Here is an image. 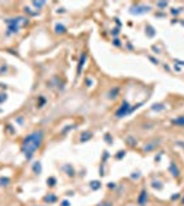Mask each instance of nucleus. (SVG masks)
Masks as SVG:
<instances>
[{"label":"nucleus","mask_w":184,"mask_h":206,"mask_svg":"<svg viewBox=\"0 0 184 206\" xmlns=\"http://www.w3.org/2000/svg\"><path fill=\"white\" fill-rule=\"evenodd\" d=\"M181 203H183V205H184V197H183V199H181Z\"/></svg>","instance_id":"38"},{"label":"nucleus","mask_w":184,"mask_h":206,"mask_svg":"<svg viewBox=\"0 0 184 206\" xmlns=\"http://www.w3.org/2000/svg\"><path fill=\"white\" fill-rule=\"evenodd\" d=\"M61 205H62V206H70V202H69V201H63Z\"/></svg>","instance_id":"35"},{"label":"nucleus","mask_w":184,"mask_h":206,"mask_svg":"<svg viewBox=\"0 0 184 206\" xmlns=\"http://www.w3.org/2000/svg\"><path fill=\"white\" fill-rule=\"evenodd\" d=\"M130 177H132L133 180H135V179H139V177H140V173H139V172H135V173L130 176Z\"/></svg>","instance_id":"31"},{"label":"nucleus","mask_w":184,"mask_h":206,"mask_svg":"<svg viewBox=\"0 0 184 206\" xmlns=\"http://www.w3.org/2000/svg\"><path fill=\"white\" fill-rule=\"evenodd\" d=\"M29 22L27 18L25 17H17V18H8L6 19V25H7V33H6V36H11L14 33H18L19 28L23 26V25H26Z\"/></svg>","instance_id":"2"},{"label":"nucleus","mask_w":184,"mask_h":206,"mask_svg":"<svg viewBox=\"0 0 184 206\" xmlns=\"http://www.w3.org/2000/svg\"><path fill=\"white\" fill-rule=\"evenodd\" d=\"M43 140H44V132L41 129H36L30 132L29 135H26L22 139V143H21V152H22L26 161H30L35 152L41 147L43 144Z\"/></svg>","instance_id":"1"},{"label":"nucleus","mask_w":184,"mask_h":206,"mask_svg":"<svg viewBox=\"0 0 184 206\" xmlns=\"http://www.w3.org/2000/svg\"><path fill=\"white\" fill-rule=\"evenodd\" d=\"M162 187H164V186H162V183L161 181H157V180H154L153 181V188H155V190H162Z\"/></svg>","instance_id":"20"},{"label":"nucleus","mask_w":184,"mask_h":206,"mask_svg":"<svg viewBox=\"0 0 184 206\" xmlns=\"http://www.w3.org/2000/svg\"><path fill=\"white\" fill-rule=\"evenodd\" d=\"M104 140H106V143H107V144H111V143H113L111 135H110V133H106V135H104Z\"/></svg>","instance_id":"22"},{"label":"nucleus","mask_w":184,"mask_h":206,"mask_svg":"<svg viewBox=\"0 0 184 206\" xmlns=\"http://www.w3.org/2000/svg\"><path fill=\"white\" fill-rule=\"evenodd\" d=\"M129 11H130V14H133V15H139V14L148 13V11H150V7H148V6H135V7H132Z\"/></svg>","instance_id":"4"},{"label":"nucleus","mask_w":184,"mask_h":206,"mask_svg":"<svg viewBox=\"0 0 184 206\" xmlns=\"http://www.w3.org/2000/svg\"><path fill=\"white\" fill-rule=\"evenodd\" d=\"M172 124H175V125H180V126H184V116L177 117V118H173V120H172Z\"/></svg>","instance_id":"14"},{"label":"nucleus","mask_w":184,"mask_h":206,"mask_svg":"<svg viewBox=\"0 0 184 206\" xmlns=\"http://www.w3.org/2000/svg\"><path fill=\"white\" fill-rule=\"evenodd\" d=\"M55 32L63 35V33H66V28L63 26V25H61V23H56V25H55Z\"/></svg>","instance_id":"15"},{"label":"nucleus","mask_w":184,"mask_h":206,"mask_svg":"<svg viewBox=\"0 0 184 206\" xmlns=\"http://www.w3.org/2000/svg\"><path fill=\"white\" fill-rule=\"evenodd\" d=\"M159 143H161V140H159V139L153 140V142H150V143H148V144H146V146H144V147H143V151H146V152H148V151H153L154 148L159 146Z\"/></svg>","instance_id":"6"},{"label":"nucleus","mask_w":184,"mask_h":206,"mask_svg":"<svg viewBox=\"0 0 184 206\" xmlns=\"http://www.w3.org/2000/svg\"><path fill=\"white\" fill-rule=\"evenodd\" d=\"M168 170H169V173H172V176L175 177V179H177L180 176V169H179V166L176 165V162L172 161L171 164H169V168H168Z\"/></svg>","instance_id":"5"},{"label":"nucleus","mask_w":184,"mask_h":206,"mask_svg":"<svg viewBox=\"0 0 184 206\" xmlns=\"http://www.w3.org/2000/svg\"><path fill=\"white\" fill-rule=\"evenodd\" d=\"M129 113H130V106H129V103L125 100V102H122V104L116 111V117L121 118V117H125L126 114H129Z\"/></svg>","instance_id":"3"},{"label":"nucleus","mask_w":184,"mask_h":206,"mask_svg":"<svg viewBox=\"0 0 184 206\" xmlns=\"http://www.w3.org/2000/svg\"><path fill=\"white\" fill-rule=\"evenodd\" d=\"M25 13H29L30 15H37V13H35V11H30V8H29V7H25Z\"/></svg>","instance_id":"30"},{"label":"nucleus","mask_w":184,"mask_h":206,"mask_svg":"<svg viewBox=\"0 0 184 206\" xmlns=\"http://www.w3.org/2000/svg\"><path fill=\"white\" fill-rule=\"evenodd\" d=\"M44 103H45V99H44V98H40V104H39V107H41V106H43Z\"/></svg>","instance_id":"34"},{"label":"nucleus","mask_w":184,"mask_h":206,"mask_svg":"<svg viewBox=\"0 0 184 206\" xmlns=\"http://www.w3.org/2000/svg\"><path fill=\"white\" fill-rule=\"evenodd\" d=\"M98 206H113V202L106 201V202H102V203H100V205H98Z\"/></svg>","instance_id":"28"},{"label":"nucleus","mask_w":184,"mask_h":206,"mask_svg":"<svg viewBox=\"0 0 184 206\" xmlns=\"http://www.w3.org/2000/svg\"><path fill=\"white\" fill-rule=\"evenodd\" d=\"M63 170H65V172H66V175L70 176V177H73V176H74V169H73L72 165H69V164L63 165Z\"/></svg>","instance_id":"13"},{"label":"nucleus","mask_w":184,"mask_h":206,"mask_svg":"<svg viewBox=\"0 0 184 206\" xmlns=\"http://www.w3.org/2000/svg\"><path fill=\"white\" fill-rule=\"evenodd\" d=\"M109 188H116V184H114V183H109Z\"/></svg>","instance_id":"37"},{"label":"nucleus","mask_w":184,"mask_h":206,"mask_svg":"<svg viewBox=\"0 0 184 206\" xmlns=\"http://www.w3.org/2000/svg\"><path fill=\"white\" fill-rule=\"evenodd\" d=\"M7 131H8L10 135H15V131H14V128H13L11 124H7Z\"/></svg>","instance_id":"23"},{"label":"nucleus","mask_w":184,"mask_h":206,"mask_svg":"<svg viewBox=\"0 0 184 206\" xmlns=\"http://www.w3.org/2000/svg\"><path fill=\"white\" fill-rule=\"evenodd\" d=\"M10 184V179L8 177H0V187H6Z\"/></svg>","instance_id":"18"},{"label":"nucleus","mask_w":184,"mask_h":206,"mask_svg":"<svg viewBox=\"0 0 184 206\" xmlns=\"http://www.w3.org/2000/svg\"><path fill=\"white\" fill-rule=\"evenodd\" d=\"M92 138H94V133H92L91 131H82L80 135V142L81 143H85V142L91 140Z\"/></svg>","instance_id":"7"},{"label":"nucleus","mask_w":184,"mask_h":206,"mask_svg":"<svg viewBox=\"0 0 184 206\" xmlns=\"http://www.w3.org/2000/svg\"><path fill=\"white\" fill-rule=\"evenodd\" d=\"M147 198H148L147 191H146V190H142V193H140L139 198H137V205L144 206V205H146V202H147Z\"/></svg>","instance_id":"8"},{"label":"nucleus","mask_w":184,"mask_h":206,"mask_svg":"<svg viewBox=\"0 0 184 206\" xmlns=\"http://www.w3.org/2000/svg\"><path fill=\"white\" fill-rule=\"evenodd\" d=\"M47 184H48L49 187H55V184H56V179H55V177H48V179H47Z\"/></svg>","instance_id":"19"},{"label":"nucleus","mask_w":184,"mask_h":206,"mask_svg":"<svg viewBox=\"0 0 184 206\" xmlns=\"http://www.w3.org/2000/svg\"><path fill=\"white\" fill-rule=\"evenodd\" d=\"M126 143L129 144L130 147H135L136 144H137V140H136L135 138H132V136H128V138H126Z\"/></svg>","instance_id":"16"},{"label":"nucleus","mask_w":184,"mask_h":206,"mask_svg":"<svg viewBox=\"0 0 184 206\" xmlns=\"http://www.w3.org/2000/svg\"><path fill=\"white\" fill-rule=\"evenodd\" d=\"M111 35H113V36H117V35H118V29H113Z\"/></svg>","instance_id":"36"},{"label":"nucleus","mask_w":184,"mask_h":206,"mask_svg":"<svg viewBox=\"0 0 184 206\" xmlns=\"http://www.w3.org/2000/svg\"><path fill=\"white\" fill-rule=\"evenodd\" d=\"M91 188H92V190H94V191H96V190H99V188L102 187V186H100V181H98V180H95V181H91Z\"/></svg>","instance_id":"17"},{"label":"nucleus","mask_w":184,"mask_h":206,"mask_svg":"<svg viewBox=\"0 0 184 206\" xmlns=\"http://www.w3.org/2000/svg\"><path fill=\"white\" fill-rule=\"evenodd\" d=\"M7 100V94H0V103H3Z\"/></svg>","instance_id":"27"},{"label":"nucleus","mask_w":184,"mask_h":206,"mask_svg":"<svg viewBox=\"0 0 184 206\" xmlns=\"http://www.w3.org/2000/svg\"><path fill=\"white\" fill-rule=\"evenodd\" d=\"M85 59H87V54H85V52H82V54H81V58H80V62H78V67H77V76H80V73H81V70H82V66H84Z\"/></svg>","instance_id":"10"},{"label":"nucleus","mask_w":184,"mask_h":206,"mask_svg":"<svg viewBox=\"0 0 184 206\" xmlns=\"http://www.w3.org/2000/svg\"><path fill=\"white\" fill-rule=\"evenodd\" d=\"M157 6L159 8H165V7H168V3L166 1H159V3H157Z\"/></svg>","instance_id":"25"},{"label":"nucleus","mask_w":184,"mask_h":206,"mask_svg":"<svg viewBox=\"0 0 184 206\" xmlns=\"http://www.w3.org/2000/svg\"><path fill=\"white\" fill-rule=\"evenodd\" d=\"M73 128H76V125H70V126H66V128H65V129L62 131V133H66V132H68V131L73 129Z\"/></svg>","instance_id":"29"},{"label":"nucleus","mask_w":184,"mask_h":206,"mask_svg":"<svg viewBox=\"0 0 184 206\" xmlns=\"http://www.w3.org/2000/svg\"><path fill=\"white\" fill-rule=\"evenodd\" d=\"M124 157H125V151H124V150H121V151H120V152H118V154L116 155L117 159H121V158H124Z\"/></svg>","instance_id":"24"},{"label":"nucleus","mask_w":184,"mask_h":206,"mask_svg":"<svg viewBox=\"0 0 184 206\" xmlns=\"http://www.w3.org/2000/svg\"><path fill=\"white\" fill-rule=\"evenodd\" d=\"M43 201H44L45 203H54V202L58 201V197H56L55 194L49 193V194H47V195H45V197L43 198Z\"/></svg>","instance_id":"9"},{"label":"nucleus","mask_w":184,"mask_h":206,"mask_svg":"<svg viewBox=\"0 0 184 206\" xmlns=\"http://www.w3.org/2000/svg\"><path fill=\"white\" fill-rule=\"evenodd\" d=\"M41 170H43V168H41V162L36 161L35 164H33V173H35V175H40Z\"/></svg>","instance_id":"12"},{"label":"nucleus","mask_w":184,"mask_h":206,"mask_svg":"<svg viewBox=\"0 0 184 206\" xmlns=\"http://www.w3.org/2000/svg\"><path fill=\"white\" fill-rule=\"evenodd\" d=\"M1 111H3V110H1V109H0V113H1Z\"/></svg>","instance_id":"39"},{"label":"nucleus","mask_w":184,"mask_h":206,"mask_svg":"<svg viewBox=\"0 0 184 206\" xmlns=\"http://www.w3.org/2000/svg\"><path fill=\"white\" fill-rule=\"evenodd\" d=\"M32 4L35 6L36 8H39V10H40L41 7H43V6L45 4V1H32Z\"/></svg>","instance_id":"21"},{"label":"nucleus","mask_w":184,"mask_h":206,"mask_svg":"<svg viewBox=\"0 0 184 206\" xmlns=\"http://www.w3.org/2000/svg\"><path fill=\"white\" fill-rule=\"evenodd\" d=\"M118 92H120V88L118 87H116V88H111V90L109 91V94H107V98L109 99H116L117 98V95H118Z\"/></svg>","instance_id":"11"},{"label":"nucleus","mask_w":184,"mask_h":206,"mask_svg":"<svg viewBox=\"0 0 184 206\" xmlns=\"http://www.w3.org/2000/svg\"><path fill=\"white\" fill-rule=\"evenodd\" d=\"M162 109H164V104H154V106H153L154 111H157V110H162Z\"/></svg>","instance_id":"26"},{"label":"nucleus","mask_w":184,"mask_h":206,"mask_svg":"<svg viewBox=\"0 0 184 206\" xmlns=\"http://www.w3.org/2000/svg\"><path fill=\"white\" fill-rule=\"evenodd\" d=\"M17 122H18L19 125H23V117H18V118H17Z\"/></svg>","instance_id":"32"},{"label":"nucleus","mask_w":184,"mask_h":206,"mask_svg":"<svg viewBox=\"0 0 184 206\" xmlns=\"http://www.w3.org/2000/svg\"><path fill=\"white\" fill-rule=\"evenodd\" d=\"M113 44H116L117 47H120V45H121V43H120V40H118V39H114V40H113Z\"/></svg>","instance_id":"33"}]
</instances>
